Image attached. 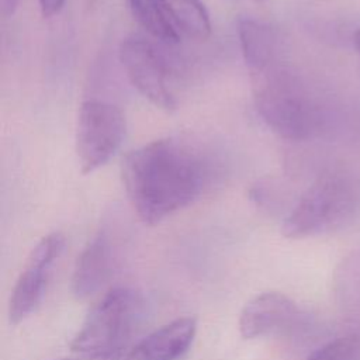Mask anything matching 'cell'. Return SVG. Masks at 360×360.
<instances>
[{
  "instance_id": "cell-1",
  "label": "cell",
  "mask_w": 360,
  "mask_h": 360,
  "mask_svg": "<svg viewBox=\"0 0 360 360\" xmlns=\"http://www.w3.org/2000/svg\"><path fill=\"white\" fill-rule=\"evenodd\" d=\"M121 174L132 208L148 225L191 204L208 179L202 158L174 138L156 139L129 152Z\"/></svg>"
},
{
  "instance_id": "cell-2",
  "label": "cell",
  "mask_w": 360,
  "mask_h": 360,
  "mask_svg": "<svg viewBox=\"0 0 360 360\" xmlns=\"http://www.w3.org/2000/svg\"><path fill=\"white\" fill-rule=\"evenodd\" d=\"M252 80L257 114L274 134L294 142L321 134L325 125L321 103L283 60L253 73Z\"/></svg>"
},
{
  "instance_id": "cell-3",
  "label": "cell",
  "mask_w": 360,
  "mask_h": 360,
  "mask_svg": "<svg viewBox=\"0 0 360 360\" xmlns=\"http://www.w3.org/2000/svg\"><path fill=\"white\" fill-rule=\"evenodd\" d=\"M360 210V180L346 169H325L285 217L281 232L302 239L347 225Z\"/></svg>"
},
{
  "instance_id": "cell-4",
  "label": "cell",
  "mask_w": 360,
  "mask_h": 360,
  "mask_svg": "<svg viewBox=\"0 0 360 360\" xmlns=\"http://www.w3.org/2000/svg\"><path fill=\"white\" fill-rule=\"evenodd\" d=\"M142 308V297L135 290L112 288L91 308L70 349L79 354L121 356L141 319Z\"/></svg>"
},
{
  "instance_id": "cell-5",
  "label": "cell",
  "mask_w": 360,
  "mask_h": 360,
  "mask_svg": "<svg viewBox=\"0 0 360 360\" xmlns=\"http://www.w3.org/2000/svg\"><path fill=\"white\" fill-rule=\"evenodd\" d=\"M127 132L121 108L91 98L80 105L76 124V153L80 172L89 174L103 167L120 149Z\"/></svg>"
},
{
  "instance_id": "cell-6",
  "label": "cell",
  "mask_w": 360,
  "mask_h": 360,
  "mask_svg": "<svg viewBox=\"0 0 360 360\" xmlns=\"http://www.w3.org/2000/svg\"><path fill=\"white\" fill-rule=\"evenodd\" d=\"M118 58L131 84L148 101L166 111L176 108L166 60L150 41L141 35L124 38L120 44Z\"/></svg>"
},
{
  "instance_id": "cell-7",
  "label": "cell",
  "mask_w": 360,
  "mask_h": 360,
  "mask_svg": "<svg viewBox=\"0 0 360 360\" xmlns=\"http://www.w3.org/2000/svg\"><path fill=\"white\" fill-rule=\"evenodd\" d=\"M65 248V238L59 232L44 236L31 250L20 273L8 301V321L17 325L27 319L41 304L53 263Z\"/></svg>"
},
{
  "instance_id": "cell-8",
  "label": "cell",
  "mask_w": 360,
  "mask_h": 360,
  "mask_svg": "<svg viewBox=\"0 0 360 360\" xmlns=\"http://www.w3.org/2000/svg\"><path fill=\"white\" fill-rule=\"evenodd\" d=\"M304 322V312L294 300L278 291L257 294L243 307L239 332L245 339L290 335Z\"/></svg>"
},
{
  "instance_id": "cell-9",
  "label": "cell",
  "mask_w": 360,
  "mask_h": 360,
  "mask_svg": "<svg viewBox=\"0 0 360 360\" xmlns=\"http://www.w3.org/2000/svg\"><path fill=\"white\" fill-rule=\"evenodd\" d=\"M195 332L194 318H177L139 340L124 360H177L188 350Z\"/></svg>"
},
{
  "instance_id": "cell-10",
  "label": "cell",
  "mask_w": 360,
  "mask_h": 360,
  "mask_svg": "<svg viewBox=\"0 0 360 360\" xmlns=\"http://www.w3.org/2000/svg\"><path fill=\"white\" fill-rule=\"evenodd\" d=\"M112 264V246L105 232L97 233L79 255L73 276L72 292L77 300H86L107 281Z\"/></svg>"
},
{
  "instance_id": "cell-11",
  "label": "cell",
  "mask_w": 360,
  "mask_h": 360,
  "mask_svg": "<svg viewBox=\"0 0 360 360\" xmlns=\"http://www.w3.org/2000/svg\"><path fill=\"white\" fill-rule=\"evenodd\" d=\"M238 38L250 75L281 62V38L269 24L255 18H240L238 21Z\"/></svg>"
},
{
  "instance_id": "cell-12",
  "label": "cell",
  "mask_w": 360,
  "mask_h": 360,
  "mask_svg": "<svg viewBox=\"0 0 360 360\" xmlns=\"http://www.w3.org/2000/svg\"><path fill=\"white\" fill-rule=\"evenodd\" d=\"M169 18L179 30L191 38L205 39L211 34L210 14L201 0H160Z\"/></svg>"
},
{
  "instance_id": "cell-13",
  "label": "cell",
  "mask_w": 360,
  "mask_h": 360,
  "mask_svg": "<svg viewBox=\"0 0 360 360\" xmlns=\"http://www.w3.org/2000/svg\"><path fill=\"white\" fill-rule=\"evenodd\" d=\"M136 22L155 39L165 44H176L179 30L169 18L160 0H127Z\"/></svg>"
},
{
  "instance_id": "cell-14",
  "label": "cell",
  "mask_w": 360,
  "mask_h": 360,
  "mask_svg": "<svg viewBox=\"0 0 360 360\" xmlns=\"http://www.w3.org/2000/svg\"><path fill=\"white\" fill-rule=\"evenodd\" d=\"M308 360H360V335L333 339L316 349Z\"/></svg>"
},
{
  "instance_id": "cell-15",
  "label": "cell",
  "mask_w": 360,
  "mask_h": 360,
  "mask_svg": "<svg viewBox=\"0 0 360 360\" xmlns=\"http://www.w3.org/2000/svg\"><path fill=\"white\" fill-rule=\"evenodd\" d=\"M38 1H39L41 14L49 18L62 10L66 0H38Z\"/></svg>"
},
{
  "instance_id": "cell-16",
  "label": "cell",
  "mask_w": 360,
  "mask_h": 360,
  "mask_svg": "<svg viewBox=\"0 0 360 360\" xmlns=\"http://www.w3.org/2000/svg\"><path fill=\"white\" fill-rule=\"evenodd\" d=\"M121 356L114 354H80L77 357H66L60 360H118Z\"/></svg>"
},
{
  "instance_id": "cell-17",
  "label": "cell",
  "mask_w": 360,
  "mask_h": 360,
  "mask_svg": "<svg viewBox=\"0 0 360 360\" xmlns=\"http://www.w3.org/2000/svg\"><path fill=\"white\" fill-rule=\"evenodd\" d=\"M353 44H354V48L360 52V30H357L353 35Z\"/></svg>"
}]
</instances>
